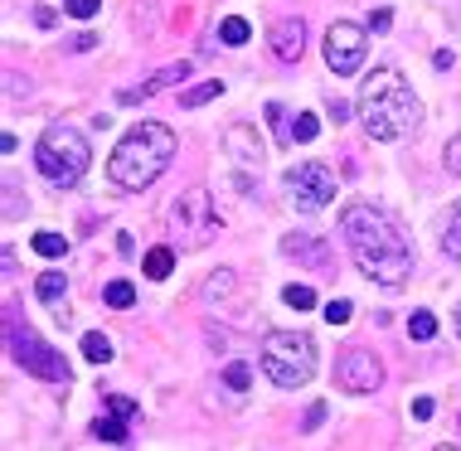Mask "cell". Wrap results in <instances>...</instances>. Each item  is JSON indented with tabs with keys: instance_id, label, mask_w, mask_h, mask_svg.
Returning <instances> with one entry per match:
<instances>
[{
	"instance_id": "obj_1",
	"label": "cell",
	"mask_w": 461,
	"mask_h": 451,
	"mask_svg": "<svg viewBox=\"0 0 461 451\" xmlns=\"http://www.w3.org/2000/svg\"><path fill=\"white\" fill-rule=\"evenodd\" d=\"M340 233H345V248H350L355 267L365 272L369 282L379 286H403L408 272H413V248H408V238L398 233V223L384 214V209L365 204V199H355V204L340 209Z\"/></svg>"
},
{
	"instance_id": "obj_2",
	"label": "cell",
	"mask_w": 461,
	"mask_h": 451,
	"mask_svg": "<svg viewBox=\"0 0 461 451\" xmlns=\"http://www.w3.org/2000/svg\"><path fill=\"white\" fill-rule=\"evenodd\" d=\"M359 122H365L369 141H398L422 122V103L398 68H374L359 87Z\"/></svg>"
},
{
	"instance_id": "obj_3",
	"label": "cell",
	"mask_w": 461,
	"mask_h": 451,
	"mask_svg": "<svg viewBox=\"0 0 461 451\" xmlns=\"http://www.w3.org/2000/svg\"><path fill=\"white\" fill-rule=\"evenodd\" d=\"M170 160H176V131L160 127V122H141V127H131L117 141L107 175L122 190H146V185H156L170 170Z\"/></svg>"
},
{
	"instance_id": "obj_4",
	"label": "cell",
	"mask_w": 461,
	"mask_h": 451,
	"mask_svg": "<svg viewBox=\"0 0 461 451\" xmlns=\"http://www.w3.org/2000/svg\"><path fill=\"white\" fill-rule=\"evenodd\" d=\"M88 136L64 127V122H54V127H44V136L34 141V166H40V175L49 185H59V190H73V185L88 175Z\"/></svg>"
},
{
	"instance_id": "obj_5",
	"label": "cell",
	"mask_w": 461,
	"mask_h": 451,
	"mask_svg": "<svg viewBox=\"0 0 461 451\" xmlns=\"http://www.w3.org/2000/svg\"><path fill=\"white\" fill-rule=\"evenodd\" d=\"M263 374L277 388H302L316 374V340L302 330H272L263 340Z\"/></svg>"
},
{
	"instance_id": "obj_6",
	"label": "cell",
	"mask_w": 461,
	"mask_h": 451,
	"mask_svg": "<svg viewBox=\"0 0 461 451\" xmlns=\"http://www.w3.org/2000/svg\"><path fill=\"white\" fill-rule=\"evenodd\" d=\"M170 238H176L180 248H204L209 238H214L223 223H219V209H214V194L209 190H185L176 204H170Z\"/></svg>"
},
{
	"instance_id": "obj_7",
	"label": "cell",
	"mask_w": 461,
	"mask_h": 451,
	"mask_svg": "<svg viewBox=\"0 0 461 451\" xmlns=\"http://www.w3.org/2000/svg\"><path fill=\"white\" fill-rule=\"evenodd\" d=\"M10 355H15V365L24 374H34V379H44V383H68L73 379L68 359L59 355L49 340H40L34 330H20L15 316H10Z\"/></svg>"
},
{
	"instance_id": "obj_8",
	"label": "cell",
	"mask_w": 461,
	"mask_h": 451,
	"mask_svg": "<svg viewBox=\"0 0 461 451\" xmlns=\"http://www.w3.org/2000/svg\"><path fill=\"white\" fill-rule=\"evenodd\" d=\"M286 190H292V204L302 209V214H316V209H326L335 199V175H330V166H321V160H306V166L286 170Z\"/></svg>"
},
{
	"instance_id": "obj_9",
	"label": "cell",
	"mask_w": 461,
	"mask_h": 451,
	"mask_svg": "<svg viewBox=\"0 0 461 451\" xmlns=\"http://www.w3.org/2000/svg\"><path fill=\"white\" fill-rule=\"evenodd\" d=\"M365 54H369V40H365V30L350 20H335L330 30H326V64L335 78H350V73L365 68Z\"/></svg>"
},
{
	"instance_id": "obj_10",
	"label": "cell",
	"mask_w": 461,
	"mask_h": 451,
	"mask_svg": "<svg viewBox=\"0 0 461 451\" xmlns=\"http://www.w3.org/2000/svg\"><path fill=\"white\" fill-rule=\"evenodd\" d=\"M335 383L345 388V393H374V388L384 383V365L379 355L365 345H350L340 359H335Z\"/></svg>"
},
{
	"instance_id": "obj_11",
	"label": "cell",
	"mask_w": 461,
	"mask_h": 451,
	"mask_svg": "<svg viewBox=\"0 0 461 451\" xmlns=\"http://www.w3.org/2000/svg\"><path fill=\"white\" fill-rule=\"evenodd\" d=\"M136 418V403L122 393H107L103 398V412L93 418V437H103V442H127V422Z\"/></svg>"
},
{
	"instance_id": "obj_12",
	"label": "cell",
	"mask_w": 461,
	"mask_h": 451,
	"mask_svg": "<svg viewBox=\"0 0 461 451\" xmlns=\"http://www.w3.org/2000/svg\"><path fill=\"white\" fill-rule=\"evenodd\" d=\"M223 146L233 150V160H239L243 170H263V156H267V146L258 141V127H248V122H233V127L223 131Z\"/></svg>"
},
{
	"instance_id": "obj_13",
	"label": "cell",
	"mask_w": 461,
	"mask_h": 451,
	"mask_svg": "<svg viewBox=\"0 0 461 451\" xmlns=\"http://www.w3.org/2000/svg\"><path fill=\"white\" fill-rule=\"evenodd\" d=\"M272 54L282 59V64H296V59L306 54V20L302 15H286L272 24Z\"/></svg>"
},
{
	"instance_id": "obj_14",
	"label": "cell",
	"mask_w": 461,
	"mask_h": 451,
	"mask_svg": "<svg viewBox=\"0 0 461 451\" xmlns=\"http://www.w3.org/2000/svg\"><path fill=\"white\" fill-rule=\"evenodd\" d=\"M282 253H286V257H296V262H306V267H316V272H326V267H330V243H326V238L286 233V238H282Z\"/></svg>"
},
{
	"instance_id": "obj_15",
	"label": "cell",
	"mask_w": 461,
	"mask_h": 451,
	"mask_svg": "<svg viewBox=\"0 0 461 451\" xmlns=\"http://www.w3.org/2000/svg\"><path fill=\"white\" fill-rule=\"evenodd\" d=\"M185 78H190V64H166V68H160L151 83H141V87H127V93H122V103H146V97L166 93V87H176V83H185Z\"/></svg>"
},
{
	"instance_id": "obj_16",
	"label": "cell",
	"mask_w": 461,
	"mask_h": 451,
	"mask_svg": "<svg viewBox=\"0 0 461 451\" xmlns=\"http://www.w3.org/2000/svg\"><path fill=\"white\" fill-rule=\"evenodd\" d=\"M34 296L49 301V306H64V296H68V277H64V272H44V277L34 282Z\"/></svg>"
},
{
	"instance_id": "obj_17",
	"label": "cell",
	"mask_w": 461,
	"mask_h": 451,
	"mask_svg": "<svg viewBox=\"0 0 461 451\" xmlns=\"http://www.w3.org/2000/svg\"><path fill=\"white\" fill-rule=\"evenodd\" d=\"M170 267H176V253H170V248H151V253H146V277L151 282H166Z\"/></svg>"
},
{
	"instance_id": "obj_18",
	"label": "cell",
	"mask_w": 461,
	"mask_h": 451,
	"mask_svg": "<svg viewBox=\"0 0 461 451\" xmlns=\"http://www.w3.org/2000/svg\"><path fill=\"white\" fill-rule=\"evenodd\" d=\"M442 253L452 257V262H461V204L447 214V233H442Z\"/></svg>"
},
{
	"instance_id": "obj_19",
	"label": "cell",
	"mask_w": 461,
	"mask_h": 451,
	"mask_svg": "<svg viewBox=\"0 0 461 451\" xmlns=\"http://www.w3.org/2000/svg\"><path fill=\"white\" fill-rule=\"evenodd\" d=\"M219 93H223V83H219V78H209V83H199V87H190V93L180 97V107H204L209 97H219Z\"/></svg>"
},
{
	"instance_id": "obj_20",
	"label": "cell",
	"mask_w": 461,
	"mask_h": 451,
	"mask_svg": "<svg viewBox=\"0 0 461 451\" xmlns=\"http://www.w3.org/2000/svg\"><path fill=\"white\" fill-rule=\"evenodd\" d=\"M219 40L229 44V49H239V44H248V20H239V15H229L219 24Z\"/></svg>"
},
{
	"instance_id": "obj_21",
	"label": "cell",
	"mask_w": 461,
	"mask_h": 451,
	"mask_svg": "<svg viewBox=\"0 0 461 451\" xmlns=\"http://www.w3.org/2000/svg\"><path fill=\"white\" fill-rule=\"evenodd\" d=\"M34 253H40V257H64L68 253L64 233H34Z\"/></svg>"
},
{
	"instance_id": "obj_22",
	"label": "cell",
	"mask_w": 461,
	"mask_h": 451,
	"mask_svg": "<svg viewBox=\"0 0 461 451\" xmlns=\"http://www.w3.org/2000/svg\"><path fill=\"white\" fill-rule=\"evenodd\" d=\"M408 335H413V340H432V335H438V316H432V311H413Z\"/></svg>"
},
{
	"instance_id": "obj_23",
	"label": "cell",
	"mask_w": 461,
	"mask_h": 451,
	"mask_svg": "<svg viewBox=\"0 0 461 451\" xmlns=\"http://www.w3.org/2000/svg\"><path fill=\"white\" fill-rule=\"evenodd\" d=\"M83 355H88L93 365H107V359H112V340H107V335H83Z\"/></svg>"
},
{
	"instance_id": "obj_24",
	"label": "cell",
	"mask_w": 461,
	"mask_h": 451,
	"mask_svg": "<svg viewBox=\"0 0 461 451\" xmlns=\"http://www.w3.org/2000/svg\"><path fill=\"white\" fill-rule=\"evenodd\" d=\"M103 301H107V306H117V311H127L131 301H136V292H131V282H107Z\"/></svg>"
},
{
	"instance_id": "obj_25",
	"label": "cell",
	"mask_w": 461,
	"mask_h": 451,
	"mask_svg": "<svg viewBox=\"0 0 461 451\" xmlns=\"http://www.w3.org/2000/svg\"><path fill=\"white\" fill-rule=\"evenodd\" d=\"M267 122H272V131H277L282 146H296V141H292V122H286V112H282L277 103H267Z\"/></svg>"
},
{
	"instance_id": "obj_26",
	"label": "cell",
	"mask_w": 461,
	"mask_h": 451,
	"mask_svg": "<svg viewBox=\"0 0 461 451\" xmlns=\"http://www.w3.org/2000/svg\"><path fill=\"white\" fill-rule=\"evenodd\" d=\"M282 301H286L292 311H311V306H316V292H311V286H286Z\"/></svg>"
},
{
	"instance_id": "obj_27",
	"label": "cell",
	"mask_w": 461,
	"mask_h": 451,
	"mask_svg": "<svg viewBox=\"0 0 461 451\" xmlns=\"http://www.w3.org/2000/svg\"><path fill=\"white\" fill-rule=\"evenodd\" d=\"M316 131H321V122L311 117V112H302V117L292 122V141H316Z\"/></svg>"
},
{
	"instance_id": "obj_28",
	"label": "cell",
	"mask_w": 461,
	"mask_h": 451,
	"mask_svg": "<svg viewBox=\"0 0 461 451\" xmlns=\"http://www.w3.org/2000/svg\"><path fill=\"white\" fill-rule=\"evenodd\" d=\"M321 316H326L330 325H345V320H350V316H355V306H350V301H345V296H340V301H326V311H321Z\"/></svg>"
},
{
	"instance_id": "obj_29",
	"label": "cell",
	"mask_w": 461,
	"mask_h": 451,
	"mask_svg": "<svg viewBox=\"0 0 461 451\" xmlns=\"http://www.w3.org/2000/svg\"><path fill=\"white\" fill-rule=\"evenodd\" d=\"M229 292H233V272H219V277L204 282V296H209V301H214V296H229Z\"/></svg>"
},
{
	"instance_id": "obj_30",
	"label": "cell",
	"mask_w": 461,
	"mask_h": 451,
	"mask_svg": "<svg viewBox=\"0 0 461 451\" xmlns=\"http://www.w3.org/2000/svg\"><path fill=\"white\" fill-rule=\"evenodd\" d=\"M97 10H103V0H68V15L73 20H93Z\"/></svg>"
},
{
	"instance_id": "obj_31",
	"label": "cell",
	"mask_w": 461,
	"mask_h": 451,
	"mask_svg": "<svg viewBox=\"0 0 461 451\" xmlns=\"http://www.w3.org/2000/svg\"><path fill=\"white\" fill-rule=\"evenodd\" d=\"M223 383H229V388H239V393H243V388L253 383V374H248V365H229V374H223Z\"/></svg>"
},
{
	"instance_id": "obj_32",
	"label": "cell",
	"mask_w": 461,
	"mask_h": 451,
	"mask_svg": "<svg viewBox=\"0 0 461 451\" xmlns=\"http://www.w3.org/2000/svg\"><path fill=\"white\" fill-rule=\"evenodd\" d=\"M447 170L461 175V131L452 136V141H447Z\"/></svg>"
},
{
	"instance_id": "obj_33",
	"label": "cell",
	"mask_w": 461,
	"mask_h": 451,
	"mask_svg": "<svg viewBox=\"0 0 461 451\" xmlns=\"http://www.w3.org/2000/svg\"><path fill=\"white\" fill-rule=\"evenodd\" d=\"M326 112L335 122H350V103H340V97H326Z\"/></svg>"
},
{
	"instance_id": "obj_34",
	"label": "cell",
	"mask_w": 461,
	"mask_h": 451,
	"mask_svg": "<svg viewBox=\"0 0 461 451\" xmlns=\"http://www.w3.org/2000/svg\"><path fill=\"white\" fill-rule=\"evenodd\" d=\"M321 418H326V403H311V412H306V432H316Z\"/></svg>"
},
{
	"instance_id": "obj_35",
	"label": "cell",
	"mask_w": 461,
	"mask_h": 451,
	"mask_svg": "<svg viewBox=\"0 0 461 451\" xmlns=\"http://www.w3.org/2000/svg\"><path fill=\"white\" fill-rule=\"evenodd\" d=\"M389 24H393L389 10H374V15H369V30H389Z\"/></svg>"
},
{
	"instance_id": "obj_36",
	"label": "cell",
	"mask_w": 461,
	"mask_h": 451,
	"mask_svg": "<svg viewBox=\"0 0 461 451\" xmlns=\"http://www.w3.org/2000/svg\"><path fill=\"white\" fill-rule=\"evenodd\" d=\"M413 418H418V422L432 418V398H418V403H413Z\"/></svg>"
},
{
	"instance_id": "obj_37",
	"label": "cell",
	"mask_w": 461,
	"mask_h": 451,
	"mask_svg": "<svg viewBox=\"0 0 461 451\" xmlns=\"http://www.w3.org/2000/svg\"><path fill=\"white\" fill-rule=\"evenodd\" d=\"M456 335H461V306H456Z\"/></svg>"
},
{
	"instance_id": "obj_38",
	"label": "cell",
	"mask_w": 461,
	"mask_h": 451,
	"mask_svg": "<svg viewBox=\"0 0 461 451\" xmlns=\"http://www.w3.org/2000/svg\"><path fill=\"white\" fill-rule=\"evenodd\" d=\"M432 451H456V446H432Z\"/></svg>"
}]
</instances>
